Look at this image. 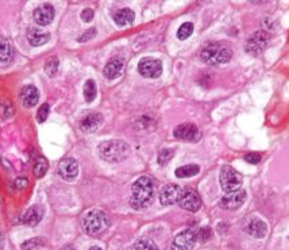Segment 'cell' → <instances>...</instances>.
Segmentation results:
<instances>
[{"label":"cell","mask_w":289,"mask_h":250,"mask_svg":"<svg viewBox=\"0 0 289 250\" xmlns=\"http://www.w3.org/2000/svg\"><path fill=\"white\" fill-rule=\"evenodd\" d=\"M45 241L43 238H33L26 241L22 244V249L23 250H38L41 246H43Z\"/></svg>","instance_id":"obj_29"},{"label":"cell","mask_w":289,"mask_h":250,"mask_svg":"<svg viewBox=\"0 0 289 250\" xmlns=\"http://www.w3.org/2000/svg\"><path fill=\"white\" fill-rule=\"evenodd\" d=\"M219 181L222 189L227 193H231V192L238 191L242 186V175L232 167L226 165L220 169Z\"/></svg>","instance_id":"obj_5"},{"label":"cell","mask_w":289,"mask_h":250,"mask_svg":"<svg viewBox=\"0 0 289 250\" xmlns=\"http://www.w3.org/2000/svg\"><path fill=\"white\" fill-rule=\"evenodd\" d=\"M33 17L35 23H38L40 26H47L54 19V7L50 4H42L37 7L33 12Z\"/></svg>","instance_id":"obj_14"},{"label":"cell","mask_w":289,"mask_h":250,"mask_svg":"<svg viewBox=\"0 0 289 250\" xmlns=\"http://www.w3.org/2000/svg\"><path fill=\"white\" fill-rule=\"evenodd\" d=\"M49 111H50V107H49L47 103L41 105L40 110H38V112H37V119H38V122L42 123L46 121L47 117H49Z\"/></svg>","instance_id":"obj_32"},{"label":"cell","mask_w":289,"mask_h":250,"mask_svg":"<svg viewBox=\"0 0 289 250\" xmlns=\"http://www.w3.org/2000/svg\"><path fill=\"white\" fill-rule=\"evenodd\" d=\"M95 17V12L91 8H85L84 11L81 12V19L84 21V22H91Z\"/></svg>","instance_id":"obj_36"},{"label":"cell","mask_w":289,"mask_h":250,"mask_svg":"<svg viewBox=\"0 0 289 250\" xmlns=\"http://www.w3.org/2000/svg\"><path fill=\"white\" fill-rule=\"evenodd\" d=\"M269 41H270L269 33L265 30H258L249 38L248 45H246V52L257 57V56H260L265 52L266 47L269 45Z\"/></svg>","instance_id":"obj_6"},{"label":"cell","mask_w":289,"mask_h":250,"mask_svg":"<svg viewBox=\"0 0 289 250\" xmlns=\"http://www.w3.org/2000/svg\"><path fill=\"white\" fill-rule=\"evenodd\" d=\"M156 189L150 177L142 176L133 184V193L130 198V206L134 209H144L154 202Z\"/></svg>","instance_id":"obj_1"},{"label":"cell","mask_w":289,"mask_h":250,"mask_svg":"<svg viewBox=\"0 0 289 250\" xmlns=\"http://www.w3.org/2000/svg\"><path fill=\"white\" fill-rule=\"evenodd\" d=\"M134 19H135V14H134L133 10H130V8H122L118 12H115V15H114V21H115V23L118 26H121V27H124V26H128V24H131L134 22Z\"/></svg>","instance_id":"obj_21"},{"label":"cell","mask_w":289,"mask_h":250,"mask_svg":"<svg viewBox=\"0 0 289 250\" xmlns=\"http://www.w3.org/2000/svg\"><path fill=\"white\" fill-rule=\"evenodd\" d=\"M181 188L176 184H168L165 186L160 192V202H161L162 206L168 207V206H172V204L177 203L180 199V195H181Z\"/></svg>","instance_id":"obj_13"},{"label":"cell","mask_w":289,"mask_h":250,"mask_svg":"<svg viewBox=\"0 0 289 250\" xmlns=\"http://www.w3.org/2000/svg\"><path fill=\"white\" fill-rule=\"evenodd\" d=\"M103 121H104V118L102 114L91 112V114H88L81 119L80 128L84 133H93L103 125Z\"/></svg>","instance_id":"obj_15"},{"label":"cell","mask_w":289,"mask_h":250,"mask_svg":"<svg viewBox=\"0 0 289 250\" xmlns=\"http://www.w3.org/2000/svg\"><path fill=\"white\" fill-rule=\"evenodd\" d=\"M138 72L146 79H157L162 75V62L150 57L142 59L138 64Z\"/></svg>","instance_id":"obj_8"},{"label":"cell","mask_w":289,"mask_h":250,"mask_svg":"<svg viewBox=\"0 0 289 250\" xmlns=\"http://www.w3.org/2000/svg\"><path fill=\"white\" fill-rule=\"evenodd\" d=\"M192 33H193V23L185 22L177 30V38H179L180 41H185V40H188L191 37Z\"/></svg>","instance_id":"obj_24"},{"label":"cell","mask_w":289,"mask_h":250,"mask_svg":"<svg viewBox=\"0 0 289 250\" xmlns=\"http://www.w3.org/2000/svg\"><path fill=\"white\" fill-rule=\"evenodd\" d=\"M246 231L253 238L262 239L268 234V225L260 218H251L246 225Z\"/></svg>","instance_id":"obj_16"},{"label":"cell","mask_w":289,"mask_h":250,"mask_svg":"<svg viewBox=\"0 0 289 250\" xmlns=\"http://www.w3.org/2000/svg\"><path fill=\"white\" fill-rule=\"evenodd\" d=\"M98 153L104 161L121 163L130 156V146L121 140L105 141L99 145Z\"/></svg>","instance_id":"obj_2"},{"label":"cell","mask_w":289,"mask_h":250,"mask_svg":"<svg viewBox=\"0 0 289 250\" xmlns=\"http://www.w3.org/2000/svg\"><path fill=\"white\" fill-rule=\"evenodd\" d=\"M110 226V218L102 209H91L81 219V227L88 235H98Z\"/></svg>","instance_id":"obj_4"},{"label":"cell","mask_w":289,"mask_h":250,"mask_svg":"<svg viewBox=\"0 0 289 250\" xmlns=\"http://www.w3.org/2000/svg\"><path fill=\"white\" fill-rule=\"evenodd\" d=\"M197 237L195 231L184 230L174 237L173 242L170 245V250H192L196 245Z\"/></svg>","instance_id":"obj_9"},{"label":"cell","mask_w":289,"mask_h":250,"mask_svg":"<svg viewBox=\"0 0 289 250\" xmlns=\"http://www.w3.org/2000/svg\"><path fill=\"white\" fill-rule=\"evenodd\" d=\"M0 112H1V115L3 118H10L14 114V108H12L11 103H8L7 100H4L1 105H0Z\"/></svg>","instance_id":"obj_33"},{"label":"cell","mask_w":289,"mask_h":250,"mask_svg":"<svg viewBox=\"0 0 289 250\" xmlns=\"http://www.w3.org/2000/svg\"><path fill=\"white\" fill-rule=\"evenodd\" d=\"M89 250H102V249H100V248H98V246H93V248H91Z\"/></svg>","instance_id":"obj_39"},{"label":"cell","mask_w":289,"mask_h":250,"mask_svg":"<svg viewBox=\"0 0 289 250\" xmlns=\"http://www.w3.org/2000/svg\"><path fill=\"white\" fill-rule=\"evenodd\" d=\"M134 250H158V246L153 239L141 238L134 245Z\"/></svg>","instance_id":"obj_23"},{"label":"cell","mask_w":289,"mask_h":250,"mask_svg":"<svg viewBox=\"0 0 289 250\" xmlns=\"http://www.w3.org/2000/svg\"><path fill=\"white\" fill-rule=\"evenodd\" d=\"M84 98L88 103H91L96 98V84L93 80H87L84 85Z\"/></svg>","instance_id":"obj_25"},{"label":"cell","mask_w":289,"mask_h":250,"mask_svg":"<svg viewBox=\"0 0 289 250\" xmlns=\"http://www.w3.org/2000/svg\"><path fill=\"white\" fill-rule=\"evenodd\" d=\"M177 203L181 208L186 209L189 212H196L202 208L203 206L202 198L199 196V193L195 189H191V188H186V189L181 191Z\"/></svg>","instance_id":"obj_7"},{"label":"cell","mask_w":289,"mask_h":250,"mask_svg":"<svg viewBox=\"0 0 289 250\" xmlns=\"http://www.w3.org/2000/svg\"><path fill=\"white\" fill-rule=\"evenodd\" d=\"M43 208L40 207V206H33V207H30L27 211H26V214L23 215V222L26 225H29V226H37L38 223L41 222V219L43 218Z\"/></svg>","instance_id":"obj_20"},{"label":"cell","mask_w":289,"mask_h":250,"mask_svg":"<svg viewBox=\"0 0 289 250\" xmlns=\"http://www.w3.org/2000/svg\"><path fill=\"white\" fill-rule=\"evenodd\" d=\"M245 160H246L249 164L257 165V164H260L261 156L258 154V153H248V154L245 156Z\"/></svg>","instance_id":"obj_35"},{"label":"cell","mask_w":289,"mask_h":250,"mask_svg":"<svg viewBox=\"0 0 289 250\" xmlns=\"http://www.w3.org/2000/svg\"><path fill=\"white\" fill-rule=\"evenodd\" d=\"M126 250H134V249H126Z\"/></svg>","instance_id":"obj_40"},{"label":"cell","mask_w":289,"mask_h":250,"mask_svg":"<svg viewBox=\"0 0 289 250\" xmlns=\"http://www.w3.org/2000/svg\"><path fill=\"white\" fill-rule=\"evenodd\" d=\"M174 151L172 149H162L160 153H158V157H157V161L160 165H166V164L173 158Z\"/></svg>","instance_id":"obj_30"},{"label":"cell","mask_w":289,"mask_h":250,"mask_svg":"<svg viewBox=\"0 0 289 250\" xmlns=\"http://www.w3.org/2000/svg\"><path fill=\"white\" fill-rule=\"evenodd\" d=\"M174 137L180 141H185V142H197L200 140L202 134L199 131L196 125L193 123H183L177 127L174 128Z\"/></svg>","instance_id":"obj_10"},{"label":"cell","mask_w":289,"mask_h":250,"mask_svg":"<svg viewBox=\"0 0 289 250\" xmlns=\"http://www.w3.org/2000/svg\"><path fill=\"white\" fill-rule=\"evenodd\" d=\"M58 66H60V61H58L57 57H50L45 64V72L50 77H53L58 72Z\"/></svg>","instance_id":"obj_28"},{"label":"cell","mask_w":289,"mask_h":250,"mask_svg":"<svg viewBox=\"0 0 289 250\" xmlns=\"http://www.w3.org/2000/svg\"><path fill=\"white\" fill-rule=\"evenodd\" d=\"M40 100V92L34 85H26L21 92V102L26 108H33Z\"/></svg>","instance_id":"obj_18"},{"label":"cell","mask_w":289,"mask_h":250,"mask_svg":"<svg viewBox=\"0 0 289 250\" xmlns=\"http://www.w3.org/2000/svg\"><path fill=\"white\" fill-rule=\"evenodd\" d=\"M62 250H76L72 245H65L64 248H62Z\"/></svg>","instance_id":"obj_38"},{"label":"cell","mask_w":289,"mask_h":250,"mask_svg":"<svg viewBox=\"0 0 289 250\" xmlns=\"http://www.w3.org/2000/svg\"><path fill=\"white\" fill-rule=\"evenodd\" d=\"M50 35L47 31L38 29V27H30L27 31V40H29L30 45L33 46H42L49 41Z\"/></svg>","instance_id":"obj_19"},{"label":"cell","mask_w":289,"mask_h":250,"mask_svg":"<svg viewBox=\"0 0 289 250\" xmlns=\"http://www.w3.org/2000/svg\"><path fill=\"white\" fill-rule=\"evenodd\" d=\"M200 172V167L196 164H191V165H184L176 169L174 175L177 176L179 179H188L192 176H196Z\"/></svg>","instance_id":"obj_22"},{"label":"cell","mask_w":289,"mask_h":250,"mask_svg":"<svg viewBox=\"0 0 289 250\" xmlns=\"http://www.w3.org/2000/svg\"><path fill=\"white\" fill-rule=\"evenodd\" d=\"M245 200H246V191L238 189V191L231 192V193H227L226 196L220 199L219 206L220 208L227 209V211H235V209L242 207Z\"/></svg>","instance_id":"obj_11"},{"label":"cell","mask_w":289,"mask_h":250,"mask_svg":"<svg viewBox=\"0 0 289 250\" xmlns=\"http://www.w3.org/2000/svg\"><path fill=\"white\" fill-rule=\"evenodd\" d=\"M96 35V29L92 27V29H88L87 31H84V34L79 37V42H87L89 40H92L93 37Z\"/></svg>","instance_id":"obj_34"},{"label":"cell","mask_w":289,"mask_h":250,"mask_svg":"<svg viewBox=\"0 0 289 250\" xmlns=\"http://www.w3.org/2000/svg\"><path fill=\"white\" fill-rule=\"evenodd\" d=\"M123 69H124V60L122 59V57H114V59H111L107 62L103 73H104L107 79L114 80V79H116V77H119L122 75Z\"/></svg>","instance_id":"obj_17"},{"label":"cell","mask_w":289,"mask_h":250,"mask_svg":"<svg viewBox=\"0 0 289 250\" xmlns=\"http://www.w3.org/2000/svg\"><path fill=\"white\" fill-rule=\"evenodd\" d=\"M11 59V47L6 40L0 37V62H6Z\"/></svg>","instance_id":"obj_27"},{"label":"cell","mask_w":289,"mask_h":250,"mask_svg":"<svg viewBox=\"0 0 289 250\" xmlns=\"http://www.w3.org/2000/svg\"><path fill=\"white\" fill-rule=\"evenodd\" d=\"M200 57L206 64L215 66L228 62L232 57V50L223 42H212L203 49Z\"/></svg>","instance_id":"obj_3"},{"label":"cell","mask_w":289,"mask_h":250,"mask_svg":"<svg viewBox=\"0 0 289 250\" xmlns=\"http://www.w3.org/2000/svg\"><path fill=\"white\" fill-rule=\"evenodd\" d=\"M47 169H49V164H47L46 158L40 157L37 161H35L34 173L37 177H43V176L46 175Z\"/></svg>","instance_id":"obj_26"},{"label":"cell","mask_w":289,"mask_h":250,"mask_svg":"<svg viewBox=\"0 0 289 250\" xmlns=\"http://www.w3.org/2000/svg\"><path fill=\"white\" fill-rule=\"evenodd\" d=\"M58 175L66 181H73L79 175V164L73 158H64L58 165Z\"/></svg>","instance_id":"obj_12"},{"label":"cell","mask_w":289,"mask_h":250,"mask_svg":"<svg viewBox=\"0 0 289 250\" xmlns=\"http://www.w3.org/2000/svg\"><path fill=\"white\" fill-rule=\"evenodd\" d=\"M27 184H29V181L26 180V179H18L17 181H15V186H17V188H26L27 187Z\"/></svg>","instance_id":"obj_37"},{"label":"cell","mask_w":289,"mask_h":250,"mask_svg":"<svg viewBox=\"0 0 289 250\" xmlns=\"http://www.w3.org/2000/svg\"><path fill=\"white\" fill-rule=\"evenodd\" d=\"M196 237L199 241L207 242V241L211 239V237H212V230H211V227H202V229L196 233Z\"/></svg>","instance_id":"obj_31"}]
</instances>
